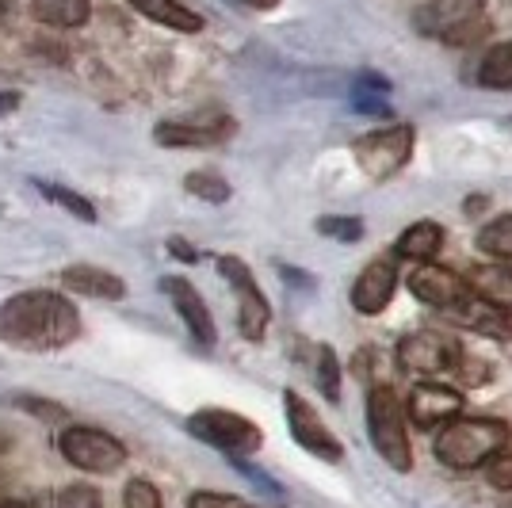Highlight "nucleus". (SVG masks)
<instances>
[{
	"mask_svg": "<svg viewBox=\"0 0 512 508\" xmlns=\"http://www.w3.org/2000/svg\"><path fill=\"white\" fill-rule=\"evenodd\" d=\"M444 314H451L459 325H467L470 333H482V337H490V340L512 337V321H509V314H505V306H497L493 298H486L482 291H474V287H470L467 295L459 298L451 310H444Z\"/></svg>",
	"mask_w": 512,
	"mask_h": 508,
	"instance_id": "nucleus-11",
	"label": "nucleus"
},
{
	"mask_svg": "<svg viewBox=\"0 0 512 508\" xmlns=\"http://www.w3.org/2000/svg\"><path fill=\"white\" fill-rule=\"evenodd\" d=\"M184 188L192 191L195 199H203V203H226V199H230V184L211 169L192 172V176L184 180Z\"/></svg>",
	"mask_w": 512,
	"mask_h": 508,
	"instance_id": "nucleus-24",
	"label": "nucleus"
},
{
	"mask_svg": "<svg viewBox=\"0 0 512 508\" xmlns=\"http://www.w3.org/2000/svg\"><path fill=\"white\" fill-rule=\"evenodd\" d=\"M161 291L172 298V306H176V314L184 318L188 333H192L203 348H211L218 333H214V318H211V310H207V302H203V295L195 291L188 279H180V276L161 279Z\"/></svg>",
	"mask_w": 512,
	"mask_h": 508,
	"instance_id": "nucleus-14",
	"label": "nucleus"
},
{
	"mask_svg": "<svg viewBox=\"0 0 512 508\" xmlns=\"http://www.w3.org/2000/svg\"><path fill=\"white\" fill-rule=\"evenodd\" d=\"M35 20L50 23V27H81L92 12L88 0H31Z\"/></svg>",
	"mask_w": 512,
	"mask_h": 508,
	"instance_id": "nucleus-20",
	"label": "nucleus"
},
{
	"mask_svg": "<svg viewBox=\"0 0 512 508\" xmlns=\"http://www.w3.org/2000/svg\"><path fill=\"white\" fill-rule=\"evenodd\" d=\"M356 165H360L371 180H386L394 172L402 169L413 153V127L398 123V127H383V130H371L363 134L356 142Z\"/></svg>",
	"mask_w": 512,
	"mask_h": 508,
	"instance_id": "nucleus-6",
	"label": "nucleus"
},
{
	"mask_svg": "<svg viewBox=\"0 0 512 508\" xmlns=\"http://www.w3.org/2000/svg\"><path fill=\"white\" fill-rule=\"evenodd\" d=\"M127 4H134L146 20L161 23V27H169V31H184V35L203 31V16L192 12V8H184L180 0H127Z\"/></svg>",
	"mask_w": 512,
	"mask_h": 508,
	"instance_id": "nucleus-17",
	"label": "nucleus"
},
{
	"mask_svg": "<svg viewBox=\"0 0 512 508\" xmlns=\"http://www.w3.org/2000/svg\"><path fill=\"white\" fill-rule=\"evenodd\" d=\"M409 291L421 298L425 306L451 310V306L470 291V283L459 276V272H451V268H440V264H421L417 272H409Z\"/></svg>",
	"mask_w": 512,
	"mask_h": 508,
	"instance_id": "nucleus-13",
	"label": "nucleus"
},
{
	"mask_svg": "<svg viewBox=\"0 0 512 508\" xmlns=\"http://www.w3.org/2000/svg\"><path fill=\"white\" fill-rule=\"evenodd\" d=\"M62 455L77 470H88V474H111V470L127 463V447L115 436H107L100 428H85V424L62 432Z\"/></svg>",
	"mask_w": 512,
	"mask_h": 508,
	"instance_id": "nucleus-7",
	"label": "nucleus"
},
{
	"mask_svg": "<svg viewBox=\"0 0 512 508\" xmlns=\"http://www.w3.org/2000/svg\"><path fill=\"white\" fill-rule=\"evenodd\" d=\"M230 123L218 127H192V123H161L153 130L161 146H218L222 138H230Z\"/></svg>",
	"mask_w": 512,
	"mask_h": 508,
	"instance_id": "nucleus-19",
	"label": "nucleus"
},
{
	"mask_svg": "<svg viewBox=\"0 0 512 508\" xmlns=\"http://www.w3.org/2000/svg\"><path fill=\"white\" fill-rule=\"evenodd\" d=\"M394 287H398V268L386 256H375L356 276V283H352V306L360 314H367V318H375V314H383L386 306H390Z\"/></svg>",
	"mask_w": 512,
	"mask_h": 508,
	"instance_id": "nucleus-12",
	"label": "nucleus"
},
{
	"mask_svg": "<svg viewBox=\"0 0 512 508\" xmlns=\"http://www.w3.org/2000/svg\"><path fill=\"white\" fill-rule=\"evenodd\" d=\"M459 344L440 329H417L398 340V363L413 375H444L459 363Z\"/></svg>",
	"mask_w": 512,
	"mask_h": 508,
	"instance_id": "nucleus-8",
	"label": "nucleus"
},
{
	"mask_svg": "<svg viewBox=\"0 0 512 508\" xmlns=\"http://www.w3.org/2000/svg\"><path fill=\"white\" fill-rule=\"evenodd\" d=\"M482 207H486V199H482V195H474V199H467V207H463V211H467V214H478Z\"/></svg>",
	"mask_w": 512,
	"mask_h": 508,
	"instance_id": "nucleus-35",
	"label": "nucleus"
},
{
	"mask_svg": "<svg viewBox=\"0 0 512 508\" xmlns=\"http://www.w3.org/2000/svg\"><path fill=\"white\" fill-rule=\"evenodd\" d=\"M486 478L493 489H512V451H501L486 463Z\"/></svg>",
	"mask_w": 512,
	"mask_h": 508,
	"instance_id": "nucleus-31",
	"label": "nucleus"
},
{
	"mask_svg": "<svg viewBox=\"0 0 512 508\" xmlns=\"http://www.w3.org/2000/svg\"><path fill=\"white\" fill-rule=\"evenodd\" d=\"M318 386L329 402H341V360L329 344L318 348Z\"/></svg>",
	"mask_w": 512,
	"mask_h": 508,
	"instance_id": "nucleus-25",
	"label": "nucleus"
},
{
	"mask_svg": "<svg viewBox=\"0 0 512 508\" xmlns=\"http://www.w3.org/2000/svg\"><path fill=\"white\" fill-rule=\"evenodd\" d=\"M478 249L493 260H512V214H501L478 230Z\"/></svg>",
	"mask_w": 512,
	"mask_h": 508,
	"instance_id": "nucleus-22",
	"label": "nucleus"
},
{
	"mask_svg": "<svg viewBox=\"0 0 512 508\" xmlns=\"http://www.w3.org/2000/svg\"><path fill=\"white\" fill-rule=\"evenodd\" d=\"M474 283H478V291H482L486 298H493L497 306L512 302V268L509 264H497V268L474 272Z\"/></svg>",
	"mask_w": 512,
	"mask_h": 508,
	"instance_id": "nucleus-23",
	"label": "nucleus"
},
{
	"mask_svg": "<svg viewBox=\"0 0 512 508\" xmlns=\"http://www.w3.org/2000/svg\"><path fill=\"white\" fill-rule=\"evenodd\" d=\"M62 287H69L73 295L107 298V302H115V298L127 295V283H123V279L104 272V268H92V264H73V268H65Z\"/></svg>",
	"mask_w": 512,
	"mask_h": 508,
	"instance_id": "nucleus-16",
	"label": "nucleus"
},
{
	"mask_svg": "<svg viewBox=\"0 0 512 508\" xmlns=\"http://www.w3.org/2000/svg\"><path fill=\"white\" fill-rule=\"evenodd\" d=\"M501 508H512V501H509V505H501Z\"/></svg>",
	"mask_w": 512,
	"mask_h": 508,
	"instance_id": "nucleus-39",
	"label": "nucleus"
},
{
	"mask_svg": "<svg viewBox=\"0 0 512 508\" xmlns=\"http://www.w3.org/2000/svg\"><path fill=\"white\" fill-rule=\"evenodd\" d=\"M283 409H287V424H291V436H295V444L306 447L310 455H318L325 463H341L344 459V447L341 440L321 424V417L310 409V405L302 402L295 390H287L283 394Z\"/></svg>",
	"mask_w": 512,
	"mask_h": 508,
	"instance_id": "nucleus-9",
	"label": "nucleus"
},
{
	"mask_svg": "<svg viewBox=\"0 0 512 508\" xmlns=\"http://www.w3.org/2000/svg\"><path fill=\"white\" fill-rule=\"evenodd\" d=\"M367 432L371 444L394 470H413V447L406 432V405L398 402V394L390 386H371L367 394Z\"/></svg>",
	"mask_w": 512,
	"mask_h": 508,
	"instance_id": "nucleus-3",
	"label": "nucleus"
},
{
	"mask_svg": "<svg viewBox=\"0 0 512 508\" xmlns=\"http://www.w3.org/2000/svg\"><path fill=\"white\" fill-rule=\"evenodd\" d=\"M123 501H127V508H161V493L146 478H134V482H127Z\"/></svg>",
	"mask_w": 512,
	"mask_h": 508,
	"instance_id": "nucleus-28",
	"label": "nucleus"
},
{
	"mask_svg": "<svg viewBox=\"0 0 512 508\" xmlns=\"http://www.w3.org/2000/svg\"><path fill=\"white\" fill-rule=\"evenodd\" d=\"M188 432L226 455H253L264 444V432L234 409H199L188 417Z\"/></svg>",
	"mask_w": 512,
	"mask_h": 508,
	"instance_id": "nucleus-4",
	"label": "nucleus"
},
{
	"mask_svg": "<svg viewBox=\"0 0 512 508\" xmlns=\"http://www.w3.org/2000/svg\"><path fill=\"white\" fill-rule=\"evenodd\" d=\"M169 249H172L176 256H184V260H195V256H199V253L192 249V245H184V241H169Z\"/></svg>",
	"mask_w": 512,
	"mask_h": 508,
	"instance_id": "nucleus-32",
	"label": "nucleus"
},
{
	"mask_svg": "<svg viewBox=\"0 0 512 508\" xmlns=\"http://www.w3.org/2000/svg\"><path fill=\"white\" fill-rule=\"evenodd\" d=\"M482 8H486V0H428L425 8L417 12V27H421L425 35L444 39L455 27H463V23H470L474 16H482Z\"/></svg>",
	"mask_w": 512,
	"mask_h": 508,
	"instance_id": "nucleus-15",
	"label": "nucleus"
},
{
	"mask_svg": "<svg viewBox=\"0 0 512 508\" xmlns=\"http://www.w3.org/2000/svg\"><path fill=\"white\" fill-rule=\"evenodd\" d=\"M218 272L237 291V325H241V337L264 340L268 321H272V306H268V298L260 295L249 264L237 260V256H218Z\"/></svg>",
	"mask_w": 512,
	"mask_h": 508,
	"instance_id": "nucleus-5",
	"label": "nucleus"
},
{
	"mask_svg": "<svg viewBox=\"0 0 512 508\" xmlns=\"http://www.w3.org/2000/svg\"><path fill=\"white\" fill-rule=\"evenodd\" d=\"M0 16H4V0H0Z\"/></svg>",
	"mask_w": 512,
	"mask_h": 508,
	"instance_id": "nucleus-38",
	"label": "nucleus"
},
{
	"mask_svg": "<svg viewBox=\"0 0 512 508\" xmlns=\"http://www.w3.org/2000/svg\"><path fill=\"white\" fill-rule=\"evenodd\" d=\"M318 233L333 237V241H360L363 237V222L360 218H341V214H329V218H318Z\"/></svg>",
	"mask_w": 512,
	"mask_h": 508,
	"instance_id": "nucleus-26",
	"label": "nucleus"
},
{
	"mask_svg": "<svg viewBox=\"0 0 512 508\" xmlns=\"http://www.w3.org/2000/svg\"><path fill=\"white\" fill-rule=\"evenodd\" d=\"M77 333H81L77 306L54 291H20L0 306V340L16 348L50 352L65 348Z\"/></svg>",
	"mask_w": 512,
	"mask_h": 508,
	"instance_id": "nucleus-1",
	"label": "nucleus"
},
{
	"mask_svg": "<svg viewBox=\"0 0 512 508\" xmlns=\"http://www.w3.org/2000/svg\"><path fill=\"white\" fill-rule=\"evenodd\" d=\"M188 508H253L249 501H241L234 493H214V489H203V493H192L188 497Z\"/></svg>",
	"mask_w": 512,
	"mask_h": 508,
	"instance_id": "nucleus-30",
	"label": "nucleus"
},
{
	"mask_svg": "<svg viewBox=\"0 0 512 508\" xmlns=\"http://www.w3.org/2000/svg\"><path fill=\"white\" fill-rule=\"evenodd\" d=\"M509 447V424L493 421V417H451L436 432V459L451 470H474L486 466L493 455H501Z\"/></svg>",
	"mask_w": 512,
	"mask_h": 508,
	"instance_id": "nucleus-2",
	"label": "nucleus"
},
{
	"mask_svg": "<svg viewBox=\"0 0 512 508\" xmlns=\"http://www.w3.org/2000/svg\"><path fill=\"white\" fill-rule=\"evenodd\" d=\"M0 451H8V436L4 432H0Z\"/></svg>",
	"mask_w": 512,
	"mask_h": 508,
	"instance_id": "nucleus-37",
	"label": "nucleus"
},
{
	"mask_svg": "<svg viewBox=\"0 0 512 508\" xmlns=\"http://www.w3.org/2000/svg\"><path fill=\"white\" fill-rule=\"evenodd\" d=\"M440 249H444V226H436V222H413V226L398 237V245H394L398 256L421 260V264H428Z\"/></svg>",
	"mask_w": 512,
	"mask_h": 508,
	"instance_id": "nucleus-18",
	"label": "nucleus"
},
{
	"mask_svg": "<svg viewBox=\"0 0 512 508\" xmlns=\"http://www.w3.org/2000/svg\"><path fill=\"white\" fill-rule=\"evenodd\" d=\"M54 508H100V493L92 486H69L58 493Z\"/></svg>",
	"mask_w": 512,
	"mask_h": 508,
	"instance_id": "nucleus-29",
	"label": "nucleus"
},
{
	"mask_svg": "<svg viewBox=\"0 0 512 508\" xmlns=\"http://www.w3.org/2000/svg\"><path fill=\"white\" fill-rule=\"evenodd\" d=\"M0 508H27V505H23V501H4Z\"/></svg>",
	"mask_w": 512,
	"mask_h": 508,
	"instance_id": "nucleus-36",
	"label": "nucleus"
},
{
	"mask_svg": "<svg viewBox=\"0 0 512 508\" xmlns=\"http://www.w3.org/2000/svg\"><path fill=\"white\" fill-rule=\"evenodd\" d=\"M39 191H46L54 203H62L65 211H73L81 222H96V207L88 203V199H81L77 191H69V188H54V184H39Z\"/></svg>",
	"mask_w": 512,
	"mask_h": 508,
	"instance_id": "nucleus-27",
	"label": "nucleus"
},
{
	"mask_svg": "<svg viewBox=\"0 0 512 508\" xmlns=\"http://www.w3.org/2000/svg\"><path fill=\"white\" fill-rule=\"evenodd\" d=\"M237 4H245V8H253V12H268V8H276L279 0H237Z\"/></svg>",
	"mask_w": 512,
	"mask_h": 508,
	"instance_id": "nucleus-33",
	"label": "nucleus"
},
{
	"mask_svg": "<svg viewBox=\"0 0 512 508\" xmlns=\"http://www.w3.org/2000/svg\"><path fill=\"white\" fill-rule=\"evenodd\" d=\"M478 85L482 88H512V39L486 50L478 65Z\"/></svg>",
	"mask_w": 512,
	"mask_h": 508,
	"instance_id": "nucleus-21",
	"label": "nucleus"
},
{
	"mask_svg": "<svg viewBox=\"0 0 512 508\" xmlns=\"http://www.w3.org/2000/svg\"><path fill=\"white\" fill-rule=\"evenodd\" d=\"M463 413V394L455 386H444V382H417L409 390V405L406 417L417 428H440L448 424L451 417Z\"/></svg>",
	"mask_w": 512,
	"mask_h": 508,
	"instance_id": "nucleus-10",
	"label": "nucleus"
},
{
	"mask_svg": "<svg viewBox=\"0 0 512 508\" xmlns=\"http://www.w3.org/2000/svg\"><path fill=\"white\" fill-rule=\"evenodd\" d=\"M16 104H20V96H16V92H4V96H0V115H8Z\"/></svg>",
	"mask_w": 512,
	"mask_h": 508,
	"instance_id": "nucleus-34",
	"label": "nucleus"
}]
</instances>
